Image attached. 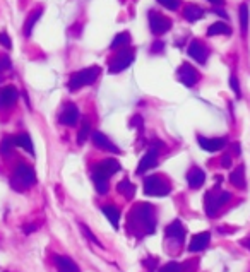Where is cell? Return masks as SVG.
Listing matches in <instances>:
<instances>
[{"instance_id":"2e32d148","label":"cell","mask_w":250,"mask_h":272,"mask_svg":"<svg viewBox=\"0 0 250 272\" xmlns=\"http://www.w3.org/2000/svg\"><path fill=\"white\" fill-rule=\"evenodd\" d=\"M209 242H211V233H209V231L199 233V235H196L192 240H190L189 250H190L192 253H194V252H202V250L207 248Z\"/></svg>"},{"instance_id":"83f0119b","label":"cell","mask_w":250,"mask_h":272,"mask_svg":"<svg viewBox=\"0 0 250 272\" xmlns=\"http://www.w3.org/2000/svg\"><path fill=\"white\" fill-rule=\"evenodd\" d=\"M128 43H130V34H128V33H120V34H117V36L113 38L110 48H112V50H117V48L125 47V45H128Z\"/></svg>"},{"instance_id":"44dd1931","label":"cell","mask_w":250,"mask_h":272,"mask_svg":"<svg viewBox=\"0 0 250 272\" xmlns=\"http://www.w3.org/2000/svg\"><path fill=\"white\" fill-rule=\"evenodd\" d=\"M230 181H231V185H233V187L240 188V190L247 187V183H245V168H244V165L237 166V168L231 172Z\"/></svg>"},{"instance_id":"d590c367","label":"cell","mask_w":250,"mask_h":272,"mask_svg":"<svg viewBox=\"0 0 250 272\" xmlns=\"http://www.w3.org/2000/svg\"><path fill=\"white\" fill-rule=\"evenodd\" d=\"M0 45H3L7 50L12 47V41H10V38H9V34L7 33H0Z\"/></svg>"},{"instance_id":"5bb4252c","label":"cell","mask_w":250,"mask_h":272,"mask_svg":"<svg viewBox=\"0 0 250 272\" xmlns=\"http://www.w3.org/2000/svg\"><path fill=\"white\" fill-rule=\"evenodd\" d=\"M197 141H199V146L204 149V151H209V152L220 151V149H223L225 144H226V139H225V137L206 139V137H202V135H199V137H197Z\"/></svg>"},{"instance_id":"d4e9b609","label":"cell","mask_w":250,"mask_h":272,"mask_svg":"<svg viewBox=\"0 0 250 272\" xmlns=\"http://www.w3.org/2000/svg\"><path fill=\"white\" fill-rule=\"evenodd\" d=\"M218 34H231V27L226 23H214L207 29V36H218Z\"/></svg>"},{"instance_id":"60d3db41","label":"cell","mask_w":250,"mask_h":272,"mask_svg":"<svg viewBox=\"0 0 250 272\" xmlns=\"http://www.w3.org/2000/svg\"><path fill=\"white\" fill-rule=\"evenodd\" d=\"M38 228V226H24V233H26V235H29V233H33L34 231V229H36Z\"/></svg>"},{"instance_id":"ab89813d","label":"cell","mask_w":250,"mask_h":272,"mask_svg":"<svg viewBox=\"0 0 250 272\" xmlns=\"http://www.w3.org/2000/svg\"><path fill=\"white\" fill-rule=\"evenodd\" d=\"M221 165L225 166V168H230L231 166V158L228 154H225L223 158H221Z\"/></svg>"},{"instance_id":"cb8c5ba5","label":"cell","mask_w":250,"mask_h":272,"mask_svg":"<svg viewBox=\"0 0 250 272\" xmlns=\"http://www.w3.org/2000/svg\"><path fill=\"white\" fill-rule=\"evenodd\" d=\"M91 178H93V183H95L96 190H98V194L105 195L106 192H108V176H103V175H100V173L93 172Z\"/></svg>"},{"instance_id":"3957f363","label":"cell","mask_w":250,"mask_h":272,"mask_svg":"<svg viewBox=\"0 0 250 272\" xmlns=\"http://www.w3.org/2000/svg\"><path fill=\"white\" fill-rule=\"evenodd\" d=\"M172 192L170 181L161 175H151L144 178V194L149 197H166Z\"/></svg>"},{"instance_id":"f35d334b","label":"cell","mask_w":250,"mask_h":272,"mask_svg":"<svg viewBox=\"0 0 250 272\" xmlns=\"http://www.w3.org/2000/svg\"><path fill=\"white\" fill-rule=\"evenodd\" d=\"M163 48H165V45H163L161 41H156V43L151 47V51L152 53H159V51H163Z\"/></svg>"},{"instance_id":"484cf974","label":"cell","mask_w":250,"mask_h":272,"mask_svg":"<svg viewBox=\"0 0 250 272\" xmlns=\"http://www.w3.org/2000/svg\"><path fill=\"white\" fill-rule=\"evenodd\" d=\"M117 190H119V194H122L125 198H132L135 194V187L132 185V181L127 178L122 180L119 185H117Z\"/></svg>"},{"instance_id":"6da1fadb","label":"cell","mask_w":250,"mask_h":272,"mask_svg":"<svg viewBox=\"0 0 250 272\" xmlns=\"http://www.w3.org/2000/svg\"><path fill=\"white\" fill-rule=\"evenodd\" d=\"M128 228L135 235L148 236L156 231V218L154 207L148 202H139L132 207L128 214Z\"/></svg>"},{"instance_id":"7a4b0ae2","label":"cell","mask_w":250,"mask_h":272,"mask_svg":"<svg viewBox=\"0 0 250 272\" xmlns=\"http://www.w3.org/2000/svg\"><path fill=\"white\" fill-rule=\"evenodd\" d=\"M231 198V194L226 190H220V188H213L206 194L204 197V211L209 218H214L218 214L221 207L226 204L228 200Z\"/></svg>"},{"instance_id":"d6986e66","label":"cell","mask_w":250,"mask_h":272,"mask_svg":"<svg viewBox=\"0 0 250 272\" xmlns=\"http://www.w3.org/2000/svg\"><path fill=\"white\" fill-rule=\"evenodd\" d=\"M55 266H57L58 272H81L77 267V264H75L71 257L57 255L55 257Z\"/></svg>"},{"instance_id":"ac0fdd59","label":"cell","mask_w":250,"mask_h":272,"mask_svg":"<svg viewBox=\"0 0 250 272\" xmlns=\"http://www.w3.org/2000/svg\"><path fill=\"white\" fill-rule=\"evenodd\" d=\"M187 181H189L190 188L197 190V188L202 187L204 181H206V173H204L200 168H192L189 173H187Z\"/></svg>"},{"instance_id":"4fadbf2b","label":"cell","mask_w":250,"mask_h":272,"mask_svg":"<svg viewBox=\"0 0 250 272\" xmlns=\"http://www.w3.org/2000/svg\"><path fill=\"white\" fill-rule=\"evenodd\" d=\"M79 120V110L75 104H67V106L62 110V113L58 115V122H60L62 125H67V127H72V125H75V122Z\"/></svg>"},{"instance_id":"836d02e7","label":"cell","mask_w":250,"mask_h":272,"mask_svg":"<svg viewBox=\"0 0 250 272\" xmlns=\"http://www.w3.org/2000/svg\"><path fill=\"white\" fill-rule=\"evenodd\" d=\"M158 3H161V5L166 7L168 10H176L180 5V0H158Z\"/></svg>"},{"instance_id":"30bf717a","label":"cell","mask_w":250,"mask_h":272,"mask_svg":"<svg viewBox=\"0 0 250 272\" xmlns=\"http://www.w3.org/2000/svg\"><path fill=\"white\" fill-rule=\"evenodd\" d=\"M187 53H189V57L194 58V60H196L197 64L202 65V64H206L209 51H207V48L202 45V41L192 40V41L189 43V48H187Z\"/></svg>"},{"instance_id":"52a82bcc","label":"cell","mask_w":250,"mask_h":272,"mask_svg":"<svg viewBox=\"0 0 250 272\" xmlns=\"http://www.w3.org/2000/svg\"><path fill=\"white\" fill-rule=\"evenodd\" d=\"M149 27L154 34H163L172 29V21L156 10H149Z\"/></svg>"},{"instance_id":"e575fe53","label":"cell","mask_w":250,"mask_h":272,"mask_svg":"<svg viewBox=\"0 0 250 272\" xmlns=\"http://www.w3.org/2000/svg\"><path fill=\"white\" fill-rule=\"evenodd\" d=\"M230 86H231V89H233V93L237 94V98H240V96H242L240 86H238V79H237V75H235V74L230 77Z\"/></svg>"},{"instance_id":"9a60e30c","label":"cell","mask_w":250,"mask_h":272,"mask_svg":"<svg viewBox=\"0 0 250 272\" xmlns=\"http://www.w3.org/2000/svg\"><path fill=\"white\" fill-rule=\"evenodd\" d=\"M165 236L166 238H170V240H175L176 243H182L183 238H185V228H183L182 223L176 219V221H173L172 224L166 226Z\"/></svg>"},{"instance_id":"f546056e","label":"cell","mask_w":250,"mask_h":272,"mask_svg":"<svg viewBox=\"0 0 250 272\" xmlns=\"http://www.w3.org/2000/svg\"><path fill=\"white\" fill-rule=\"evenodd\" d=\"M240 27H242V34H247L249 29V7L245 3L240 5Z\"/></svg>"},{"instance_id":"1f68e13d","label":"cell","mask_w":250,"mask_h":272,"mask_svg":"<svg viewBox=\"0 0 250 272\" xmlns=\"http://www.w3.org/2000/svg\"><path fill=\"white\" fill-rule=\"evenodd\" d=\"M159 272H183V266L178 262H170L166 266H163Z\"/></svg>"},{"instance_id":"d6a6232c","label":"cell","mask_w":250,"mask_h":272,"mask_svg":"<svg viewBox=\"0 0 250 272\" xmlns=\"http://www.w3.org/2000/svg\"><path fill=\"white\" fill-rule=\"evenodd\" d=\"M79 226H81L82 233H84V235H86V236H88V240H91V242H93V243H95V245L101 247V243H100V242H98V238H96V236H95V235H93V233H91V229H89V228H88V226H86V224H82V223H81V224H79Z\"/></svg>"},{"instance_id":"ee69618b","label":"cell","mask_w":250,"mask_h":272,"mask_svg":"<svg viewBox=\"0 0 250 272\" xmlns=\"http://www.w3.org/2000/svg\"><path fill=\"white\" fill-rule=\"evenodd\" d=\"M207 2H211V3H221L223 0H207Z\"/></svg>"},{"instance_id":"9c48e42d","label":"cell","mask_w":250,"mask_h":272,"mask_svg":"<svg viewBox=\"0 0 250 272\" xmlns=\"http://www.w3.org/2000/svg\"><path fill=\"white\" fill-rule=\"evenodd\" d=\"M158 156H159L158 148L148 149V152H146V154L142 156L141 161H139V166H137V170H135V173H137V175H144L148 170L154 168V166L158 165Z\"/></svg>"},{"instance_id":"8992f818","label":"cell","mask_w":250,"mask_h":272,"mask_svg":"<svg viewBox=\"0 0 250 272\" xmlns=\"http://www.w3.org/2000/svg\"><path fill=\"white\" fill-rule=\"evenodd\" d=\"M132 62H134V51L128 50V48H124V50H120L119 53L110 60V65H108L110 74H119V72L125 71L127 67H130Z\"/></svg>"},{"instance_id":"5b68a950","label":"cell","mask_w":250,"mask_h":272,"mask_svg":"<svg viewBox=\"0 0 250 272\" xmlns=\"http://www.w3.org/2000/svg\"><path fill=\"white\" fill-rule=\"evenodd\" d=\"M14 181H16L19 188L33 187V185L36 183V173H34V170L31 168L29 165L21 163V165H17L16 170H14Z\"/></svg>"},{"instance_id":"8fae6325","label":"cell","mask_w":250,"mask_h":272,"mask_svg":"<svg viewBox=\"0 0 250 272\" xmlns=\"http://www.w3.org/2000/svg\"><path fill=\"white\" fill-rule=\"evenodd\" d=\"M95 172L110 178L112 175H115V173L120 172V163L117 161V159H112V158L103 159L101 163H98V165L95 166Z\"/></svg>"},{"instance_id":"603a6c76","label":"cell","mask_w":250,"mask_h":272,"mask_svg":"<svg viewBox=\"0 0 250 272\" xmlns=\"http://www.w3.org/2000/svg\"><path fill=\"white\" fill-rule=\"evenodd\" d=\"M12 142H14V146H19V148L26 149V151L29 152V154L34 156L33 142H31V137H29L27 134H19V135H16V137L12 139Z\"/></svg>"},{"instance_id":"ffe728a7","label":"cell","mask_w":250,"mask_h":272,"mask_svg":"<svg viewBox=\"0 0 250 272\" xmlns=\"http://www.w3.org/2000/svg\"><path fill=\"white\" fill-rule=\"evenodd\" d=\"M183 17H185L189 23H196V21L204 17V9H200L199 5H194V3H189V5L183 9Z\"/></svg>"},{"instance_id":"277c9868","label":"cell","mask_w":250,"mask_h":272,"mask_svg":"<svg viewBox=\"0 0 250 272\" xmlns=\"http://www.w3.org/2000/svg\"><path fill=\"white\" fill-rule=\"evenodd\" d=\"M100 72H101V69L100 67H88V69H82V71L75 72L74 75H72L71 79H69V89L71 91H77L81 88H84V86H89L93 84V82L98 79Z\"/></svg>"},{"instance_id":"7402d4cb","label":"cell","mask_w":250,"mask_h":272,"mask_svg":"<svg viewBox=\"0 0 250 272\" xmlns=\"http://www.w3.org/2000/svg\"><path fill=\"white\" fill-rule=\"evenodd\" d=\"M101 211H103V214L106 216V219L112 223L113 228L119 229V221H120V211L119 209H117L115 205H103Z\"/></svg>"},{"instance_id":"e0dca14e","label":"cell","mask_w":250,"mask_h":272,"mask_svg":"<svg viewBox=\"0 0 250 272\" xmlns=\"http://www.w3.org/2000/svg\"><path fill=\"white\" fill-rule=\"evenodd\" d=\"M17 98H19L17 89L12 88V86H5L3 89H0V108L12 106V104L17 101Z\"/></svg>"},{"instance_id":"7c38bea8","label":"cell","mask_w":250,"mask_h":272,"mask_svg":"<svg viewBox=\"0 0 250 272\" xmlns=\"http://www.w3.org/2000/svg\"><path fill=\"white\" fill-rule=\"evenodd\" d=\"M91 139H93V144H95L98 149H103V151L113 152V154H120V149L117 148V146L113 144V142L110 141V139L106 137L105 134H101V132H95Z\"/></svg>"},{"instance_id":"74e56055","label":"cell","mask_w":250,"mask_h":272,"mask_svg":"<svg viewBox=\"0 0 250 272\" xmlns=\"http://www.w3.org/2000/svg\"><path fill=\"white\" fill-rule=\"evenodd\" d=\"M156 264H158V259H146L144 260V266L148 267L149 271H152L156 267Z\"/></svg>"},{"instance_id":"4dcf8cb0","label":"cell","mask_w":250,"mask_h":272,"mask_svg":"<svg viewBox=\"0 0 250 272\" xmlns=\"http://www.w3.org/2000/svg\"><path fill=\"white\" fill-rule=\"evenodd\" d=\"M12 146H14L12 139L5 137L2 142H0V154H2V156H9L10 154V149H12Z\"/></svg>"},{"instance_id":"7bdbcfd3","label":"cell","mask_w":250,"mask_h":272,"mask_svg":"<svg viewBox=\"0 0 250 272\" xmlns=\"http://www.w3.org/2000/svg\"><path fill=\"white\" fill-rule=\"evenodd\" d=\"M242 245H244V247H247V248L250 250V238H245V240H242Z\"/></svg>"},{"instance_id":"b9f144b4","label":"cell","mask_w":250,"mask_h":272,"mask_svg":"<svg viewBox=\"0 0 250 272\" xmlns=\"http://www.w3.org/2000/svg\"><path fill=\"white\" fill-rule=\"evenodd\" d=\"M214 14H218V16H221V17H225V19H226L228 17V14L225 12L223 9H214Z\"/></svg>"},{"instance_id":"ba28073f","label":"cell","mask_w":250,"mask_h":272,"mask_svg":"<svg viewBox=\"0 0 250 272\" xmlns=\"http://www.w3.org/2000/svg\"><path fill=\"white\" fill-rule=\"evenodd\" d=\"M176 75H178V81L182 82L183 86H187V88H192V86H196L197 82H199V72H197V69H194L190 64H182L178 69V72H176Z\"/></svg>"},{"instance_id":"4316f807","label":"cell","mask_w":250,"mask_h":272,"mask_svg":"<svg viewBox=\"0 0 250 272\" xmlns=\"http://www.w3.org/2000/svg\"><path fill=\"white\" fill-rule=\"evenodd\" d=\"M41 14H43V10H41V9H36L33 14H31L29 17H27L26 24H24V34H26V36H31V33H33L34 24L38 23V19H40V17H41Z\"/></svg>"},{"instance_id":"8d00e7d4","label":"cell","mask_w":250,"mask_h":272,"mask_svg":"<svg viewBox=\"0 0 250 272\" xmlns=\"http://www.w3.org/2000/svg\"><path fill=\"white\" fill-rule=\"evenodd\" d=\"M7 69H10V58L9 57H0V71H7Z\"/></svg>"},{"instance_id":"f1b7e54d","label":"cell","mask_w":250,"mask_h":272,"mask_svg":"<svg viewBox=\"0 0 250 272\" xmlns=\"http://www.w3.org/2000/svg\"><path fill=\"white\" fill-rule=\"evenodd\" d=\"M89 132H91V125H89L88 120H84L82 122V125H81V128H79V134H77V144L79 146H82L86 141H88Z\"/></svg>"}]
</instances>
